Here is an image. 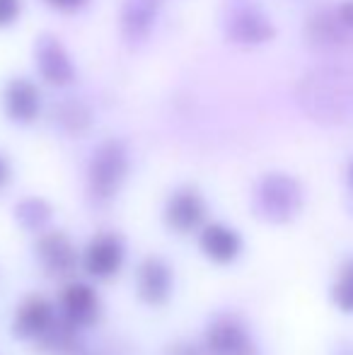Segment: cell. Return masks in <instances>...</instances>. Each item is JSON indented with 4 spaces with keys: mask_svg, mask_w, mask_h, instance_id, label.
<instances>
[{
    "mask_svg": "<svg viewBox=\"0 0 353 355\" xmlns=\"http://www.w3.org/2000/svg\"><path fill=\"white\" fill-rule=\"evenodd\" d=\"M128 148L119 138H107L92 150L87 162V189L94 201H112L128 177Z\"/></svg>",
    "mask_w": 353,
    "mask_h": 355,
    "instance_id": "obj_1",
    "label": "cell"
},
{
    "mask_svg": "<svg viewBox=\"0 0 353 355\" xmlns=\"http://www.w3.org/2000/svg\"><path fill=\"white\" fill-rule=\"evenodd\" d=\"M34 71H37L39 83L53 89H66L76 85L78 80V66L76 58L71 56L68 46L51 32H44L34 39L32 46Z\"/></svg>",
    "mask_w": 353,
    "mask_h": 355,
    "instance_id": "obj_2",
    "label": "cell"
},
{
    "mask_svg": "<svg viewBox=\"0 0 353 355\" xmlns=\"http://www.w3.org/2000/svg\"><path fill=\"white\" fill-rule=\"evenodd\" d=\"M223 32L227 42L237 46H259V44L271 42L276 29H273L271 17L259 5H255L252 0H232L223 19Z\"/></svg>",
    "mask_w": 353,
    "mask_h": 355,
    "instance_id": "obj_3",
    "label": "cell"
},
{
    "mask_svg": "<svg viewBox=\"0 0 353 355\" xmlns=\"http://www.w3.org/2000/svg\"><path fill=\"white\" fill-rule=\"evenodd\" d=\"M0 109L15 126H32L42 119L44 92L37 80L27 75H12L0 89Z\"/></svg>",
    "mask_w": 353,
    "mask_h": 355,
    "instance_id": "obj_4",
    "label": "cell"
},
{
    "mask_svg": "<svg viewBox=\"0 0 353 355\" xmlns=\"http://www.w3.org/2000/svg\"><path fill=\"white\" fill-rule=\"evenodd\" d=\"M300 187L288 174H266L257 187V208L266 220L283 223L300 208Z\"/></svg>",
    "mask_w": 353,
    "mask_h": 355,
    "instance_id": "obj_5",
    "label": "cell"
},
{
    "mask_svg": "<svg viewBox=\"0 0 353 355\" xmlns=\"http://www.w3.org/2000/svg\"><path fill=\"white\" fill-rule=\"evenodd\" d=\"M165 0H121L119 8V34L128 46H138L150 39Z\"/></svg>",
    "mask_w": 353,
    "mask_h": 355,
    "instance_id": "obj_6",
    "label": "cell"
},
{
    "mask_svg": "<svg viewBox=\"0 0 353 355\" xmlns=\"http://www.w3.org/2000/svg\"><path fill=\"white\" fill-rule=\"evenodd\" d=\"M206 220V201L193 187H179L165 203V223L175 232H191Z\"/></svg>",
    "mask_w": 353,
    "mask_h": 355,
    "instance_id": "obj_7",
    "label": "cell"
},
{
    "mask_svg": "<svg viewBox=\"0 0 353 355\" xmlns=\"http://www.w3.org/2000/svg\"><path fill=\"white\" fill-rule=\"evenodd\" d=\"M87 273L94 278H112L123 263V244L119 234L102 232L89 239L85 257H83Z\"/></svg>",
    "mask_w": 353,
    "mask_h": 355,
    "instance_id": "obj_8",
    "label": "cell"
},
{
    "mask_svg": "<svg viewBox=\"0 0 353 355\" xmlns=\"http://www.w3.org/2000/svg\"><path fill=\"white\" fill-rule=\"evenodd\" d=\"M56 312L44 297H27L15 312V334L29 341H42L49 334V329L56 324Z\"/></svg>",
    "mask_w": 353,
    "mask_h": 355,
    "instance_id": "obj_9",
    "label": "cell"
},
{
    "mask_svg": "<svg viewBox=\"0 0 353 355\" xmlns=\"http://www.w3.org/2000/svg\"><path fill=\"white\" fill-rule=\"evenodd\" d=\"M206 348L211 355H255V341L240 322L221 319L206 331Z\"/></svg>",
    "mask_w": 353,
    "mask_h": 355,
    "instance_id": "obj_10",
    "label": "cell"
},
{
    "mask_svg": "<svg viewBox=\"0 0 353 355\" xmlns=\"http://www.w3.org/2000/svg\"><path fill=\"white\" fill-rule=\"evenodd\" d=\"M61 309L63 319L71 322L73 327H89L97 322L99 317V297L89 285L85 283H73L71 288H66L61 297Z\"/></svg>",
    "mask_w": 353,
    "mask_h": 355,
    "instance_id": "obj_11",
    "label": "cell"
},
{
    "mask_svg": "<svg viewBox=\"0 0 353 355\" xmlns=\"http://www.w3.org/2000/svg\"><path fill=\"white\" fill-rule=\"evenodd\" d=\"M198 244H201L203 254H206V257L211 259V261H216V263L235 261L237 254H240V249H242L240 234H237L232 227H227V225H223V223L203 225Z\"/></svg>",
    "mask_w": 353,
    "mask_h": 355,
    "instance_id": "obj_12",
    "label": "cell"
},
{
    "mask_svg": "<svg viewBox=\"0 0 353 355\" xmlns=\"http://www.w3.org/2000/svg\"><path fill=\"white\" fill-rule=\"evenodd\" d=\"M172 293V271L162 259H146L138 268V295L148 304H162Z\"/></svg>",
    "mask_w": 353,
    "mask_h": 355,
    "instance_id": "obj_13",
    "label": "cell"
},
{
    "mask_svg": "<svg viewBox=\"0 0 353 355\" xmlns=\"http://www.w3.org/2000/svg\"><path fill=\"white\" fill-rule=\"evenodd\" d=\"M37 254L53 273H68L76 266V249L63 232H46L37 242Z\"/></svg>",
    "mask_w": 353,
    "mask_h": 355,
    "instance_id": "obj_14",
    "label": "cell"
},
{
    "mask_svg": "<svg viewBox=\"0 0 353 355\" xmlns=\"http://www.w3.org/2000/svg\"><path fill=\"white\" fill-rule=\"evenodd\" d=\"M56 123L66 133H85L92 126V112L85 102L68 97L56 107Z\"/></svg>",
    "mask_w": 353,
    "mask_h": 355,
    "instance_id": "obj_15",
    "label": "cell"
},
{
    "mask_svg": "<svg viewBox=\"0 0 353 355\" xmlns=\"http://www.w3.org/2000/svg\"><path fill=\"white\" fill-rule=\"evenodd\" d=\"M15 215L17 220L29 230L44 227V225L51 220V206H49L44 198H24L19 201V206L15 208Z\"/></svg>",
    "mask_w": 353,
    "mask_h": 355,
    "instance_id": "obj_16",
    "label": "cell"
},
{
    "mask_svg": "<svg viewBox=\"0 0 353 355\" xmlns=\"http://www.w3.org/2000/svg\"><path fill=\"white\" fill-rule=\"evenodd\" d=\"M334 302L346 312H353V263L341 271L339 281L334 285Z\"/></svg>",
    "mask_w": 353,
    "mask_h": 355,
    "instance_id": "obj_17",
    "label": "cell"
},
{
    "mask_svg": "<svg viewBox=\"0 0 353 355\" xmlns=\"http://www.w3.org/2000/svg\"><path fill=\"white\" fill-rule=\"evenodd\" d=\"M24 3L22 0H0V32L12 29L22 17Z\"/></svg>",
    "mask_w": 353,
    "mask_h": 355,
    "instance_id": "obj_18",
    "label": "cell"
},
{
    "mask_svg": "<svg viewBox=\"0 0 353 355\" xmlns=\"http://www.w3.org/2000/svg\"><path fill=\"white\" fill-rule=\"evenodd\" d=\"M49 10L58 15H78L89 5V0H42Z\"/></svg>",
    "mask_w": 353,
    "mask_h": 355,
    "instance_id": "obj_19",
    "label": "cell"
},
{
    "mask_svg": "<svg viewBox=\"0 0 353 355\" xmlns=\"http://www.w3.org/2000/svg\"><path fill=\"white\" fill-rule=\"evenodd\" d=\"M336 17H339L341 27L351 29V32H353V0H346V3L336 10Z\"/></svg>",
    "mask_w": 353,
    "mask_h": 355,
    "instance_id": "obj_20",
    "label": "cell"
},
{
    "mask_svg": "<svg viewBox=\"0 0 353 355\" xmlns=\"http://www.w3.org/2000/svg\"><path fill=\"white\" fill-rule=\"evenodd\" d=\"M10 179H12V167H10V159L0 153V191L8 187Z\"/></svg>",
    "mask_w": 353,
    "mask_h": 355,
    "instance_id": "obj_21",
    "label": "cell"
},
{
    "mask_svg": "<svg viewBox=\"0 0 353 355\" xmlns=\"http://www.w3.org/2000/svg\"><path fill=\"white\" fill-rule=\"evenodd\" d=\"M351 184H353V167H351Z\"/></svg>",
    "mask_w": 353,
    "mask_h": 355,
    "instance_id": "obj_22",
    "label": "cell"
}]
</instances>
